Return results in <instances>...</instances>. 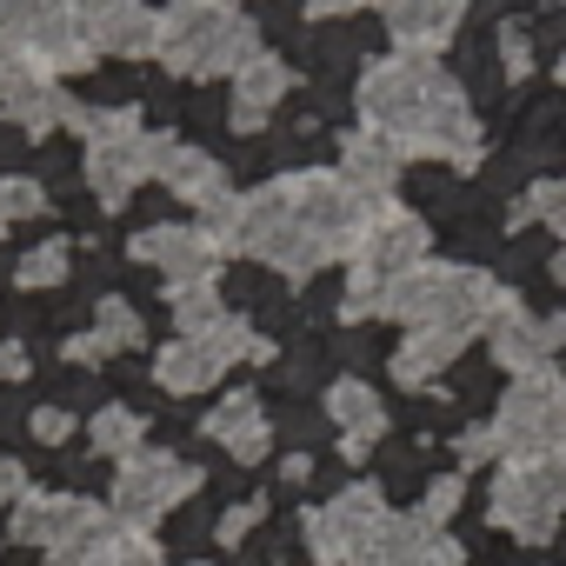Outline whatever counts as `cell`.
I'll return each instance as SVG.
<instances>
[{
    "mask_svg": "<svg viewBox=\"0 0 566 566\" xmlns=\"http://www.w3.org/2000/svg\"><path fill=\"white\" fill-rule=\"evenodd\" d=\"M260 54V34L240 8L220 0H167L160 28H154V61L180 81H213V74H240Z\"/></svg>",
    "mask_w": 566,
    "mask_h": 566,
    "instance_id": "cell-1",
    "label": "cell"
},
{
    "mask_svg": "<svg viewBox=\"0 0 566 566\" xmlns=\"http://www.w3.org/2000/svg\"><path fill=\"white\" fill-rule=\"evenodd\" d=\"M347 301H340V314L347 321H374V314H394V287L413 273V266H427V220L420 213H407V207H367V220H360V233H354V247H347Z\"/></svg>",
    "mask_w": 566,
    "mask_h": 566,
    "instance_id": "cell-2",
    "label": "cell"
},
{
    "mask_svg": "<svg viewBox=\"0 0 566 566\" xmlns=\"http://www.w3.org/2000/svg\"><path fill=\"white\" fill-rule=\"evenodd\" d=\"M506 301H513V294L500 287L493 273L427 260V266H413L400 287H394V321H407V327H440V334L473 340V334L493 327V314H500Z\"/></svg>",
    "mask_w": 566,
    "mask_h": 566,
    "instance_id": "cell-3",
    "label": "cell"
},
{
    "mask_svg": "<svg viewBox=\"0 0 566 566\" xmlns=\"http://www.w3.org/2000/svg\"><path fill=\"white\" fill-rule=\"evenodd\" d=\"M453 94H460V87L440 74V61H427V54H387V61H374L367 81H360V120L400 147V140H413V134L427 127V114H440Z\"/></svg>",
    "mask_w": 566,
    "mask_h": 566,
    "instance_id": "cell-4",
    "label": "cell"
},
{
    "mask_svg": "<svg viewBox=\"0 0 566 566\" xmlns=\"http://www.w3.org/2000/svg\"><path fill=\"white\" fill-rule=\"evenodd\" d=\"M160 154L167 134H147L134 107L87 114V187L101 193V207H127V193L160 174Z\"/></svg>",
    "mask_w": 566,
    "mask_h": 566,
    "instance_id": "cell-5",
    "label": "cell"
},
{
    "mask_svg": "<svg viewBox=\"0 0 566 566\" xmlns=\"http://www.w3.org/2000/svg\"><path fill=\"white\" fill-rule=\"evenodd\" d=\"M493 440H500V460H559L566 447V380L546 374H520L513 394L500 400V420H493Z\"/></svg>",
    "mask_w": 566,
    "mask_h": 566,
    "instance_id": "cell-6",
    "label": "cell"
},
{
    "mask_svg": "<svg viewBox=\"0 0 566 566\" xmlns=\"http://www.w3.org/2000/svg\"><path fill=\"white\" fill-rule=\"evenodd\" d=\"M107 533H114L107 513H101L94 500H81V493H28V500L14 506V539L41 546V553L61 559V566H81L87 553H101Z\"/></svg>",
    "mask_w": 566,
    "mask_h": 566,
    "instance_id": "cell-7",
    "label": "cell"
},
{
    "mask_svg": "<svg viewBox=\"0 0 566 566\" xmlns=\"http://www.w3.org/2000/svg\"><path fill=\"white\" fill-rule=\"evenodd\" d=\"M559 520H566V467L559 460H513V467H500L493 526H506L513 539H553Z\"/></svg>",
    "mask_w": 566,
    "mask_h": 566,
    "instance_id": "cell-8",
    "label": "cell"
},
{
    "mask_svg": "<svg viewBox=\"0 0 566 566\" xmlns=\"http://www.w3.org/2000/svg\"><path fill=\"white\" fill-rule=\"evenodd\" d=\"M266 354H273V347H266V340H260L247 321H233V314H227L213 334L174 340V347L154 360V380H160L167 394H207V387H213V380H220L233 360H266Z\"/></svg>",
    "mask_w": 566,
    "mask_h": 566,
    "instance_id": "cell-9",
    "label": "cell"
},
{
    "mask_svg": "<svg viewBox=\"0 0 566 566\" xmlns=\"http://www.w3.org/2000/svg\"><path fill=\"white\" fill-rule=\"evenodd\" d=\"M387 526H394L387 500L374 486H347L340 500H327V506L307 513V546H314L321 566H360L387 539Z\"/></svg>",
    "mask_w": 566,
    "mask_h": 566,
    "instance_id": "cell-10",
    "label": "cell"
},
{
    "mask_svg": "<svg viewBox=\"0 0 566 566\" xmlns=\"http://www.w3.org/2000/svg\"><path fill=\"white\" fill-rule=\"evenodd\" d=\"M193 486H200V467L140 447V453L120 460V473H114V513L127 520V533H147V526H154L160 513H174Z\"/></svg>",
    "mask_w": 566,
    "mask_h": 566,
    "instance_id": "cell-11",
    "label": "cell"
},
{
    "mask_svg": "<svg viewBox=\"0 0 566 566\" xmlns=\"http://www.w3.org/2000/svg\"><path fill=\"white\" fill-rule=\"evenodd\" d=\"M61 8H67V21L87 34L94 54H127V61L154 54L160 14L147 8V0H61Z\"/></svg>",
    "mask_w": 566,
    "mask_h": 566,
    "instance_id": "cell-12",
    "label": "cell"
},
{
    "mask_svg": "<svg viewBox=\"0 0 566 566\" xmlns=\"http://www.w3.org/2000/svg\"><path fill=\"white\" fill-rule=\"evenodd\" d=\"M486 340H493V360H500L513 380H520V374H546V367H553V354L566 347V314L539 321V314H526L520 301H506V307L493 314Z\"/></svg>",
    "mask_w": 566,
    "mask_h": 566,
    "instance_id": "cell-13",
    "label": "cell"
},
{
    "mask_svg": "<svg viewBox=\"0 0 566 566\" xmlns=\"http://www.w3.org/2000/svg\"><path fill=\"white\" fill-rule=\"evenodd\" d=\"M134 260H147L154 273H167V287H193V280H213V260H220V240L193 220V227H147L127 240Z\"/></svg>",
    "mask_w": 566,
    "mask_h": 566,
    "instance_id": "cell-14",
    "label": "cell"
},
{
    "mask_svg": "<svg viewBox=\"0 0 566 566\" xmlns=\"http://www.w3.org/2000/svg\"><path fill=\"white\" fill-rule=\"evenodd\" d=\"M154 180H167V187L200 213V227H207V220H220V213L233 207V187H227L220 160H213V154H200V147H187V140H174V134H167V154H160V174H154Z\"/></svg>",
    "mask_w": 566,
    "mask_h": 566,
    "instance_id": "cell-15",
    "label": "cell"
},
{
    "mask_svg": "<svg viewBox=\"0 0 566 566\" xmlns=\"http://www.w3.org/2000/svg\"><path fill=\"white\" fill-rule=\"evenodd\" d=\"M467 21V0H387V34L394 54H440Z\"/></svg>",
    "mask_w": 566,
    "mask_h": 566,
    "instance_id": "cell-16",
    "label": "cell"
},
{
    "mask_svg": "<svg viewBox=\"0 0 566 566\" xmlns=\"http://www.w3.org/2000/svg\"><path fill=\"white\" fill-rule=\"evenodd\" d=\"M400 167H407V154H400L387 134H374V127L347 134V147H340V180H347L367 207H387V200H394Z\"/></svg>",
    "mask_w": 566,
    "mask_h": 566,
    "instance_id": "cell-17",
    "label": "cell"
},
{
    "mask_svg": "<svg viewBox=\"0 0 566 566\" xmlns=\"http://www.w3.org/2000/svg\"><path fill=\"white\" fill-rule=\"evenodd\" d=\"M287 87H294L287 61H273V54H253V61L233 74V127H240V134L266 127V114H273L280 101H287Z\"/></svg>",
    "mask_w": 566,
    "mask_h": 566,
    "instance_id": "cell-18",
    "label": "cell"
},
{
    "mask_svg": "<svg viewBox=\"0 0 566 566\" xmlns=\"http://www.w3.org/2000/svg\"><path fill=\"white\" fill-rule=\"evenodd\" d=\"M327 413H334V427H340V453H347V460H360V453L387 433V407H380V394L360 387V380H340V387L327 394Z\"/></svg>",
    "mask_w": 566,
    "mask_h": 566,
    "instance_id": "cell-19",
    "label": "cell"
},
{
    "mask_svg": "<svg viewBox=\"0 0 566 566\" xmlns=\"http://www.w3.org/2000/svg\"><path fill=\"white\" fill-rule=\"evenodd\" d=\"M207 433L240 460V467H253V460H266V447H273V433H266V413H260V400L253 394H227L213 413H207Z\"/></svg>",
    "mask_w": 566,
    "mask_h": 566,
    "instance_id": "cell-20",
    "label": "cell"
},
{
    "mask_svg": "<svg viewBox=\"0 0 566 566\" xmlns=\"http://www.w3.org/2000/svg\"><path fill=\"white\" fill-rule=\"evenodd\" d=\"M120 347H140V314H134L127 301H101L94 334H74V340H67V360L101 367V360H107V354H120Z\"/></svg>",
    "mask_w": 566,
    "mask_h": 566,
    "instance_id": "cell-21",
    "label": "cell"
},
{
    "mask_svg": "<svg viewBox=\"0 0 566 566\" xmlns=\"http://www.w3.org/2000/svg\"><path fill=\"white\" fill-rule=\"evenodd\" d=\"M460 334H440V327H407V340H400V354H394V380H407V387H427L447 360H460Z\"/></svg>",
    "mask_w": 566,
    "mask_h": 566,
    "instance_id": "cell-22",
    "label": "cell"
},
{
    "mask_svg": "<svg viewBox=\"0 0 566 566\" xmlns=\"http://www.w3.org/2000/svg\"><path fill=\"white\" fill-rule=\"evenodd\" d=\"M394 546H400L407 566H460V539H453L440 520H427V513L394 520Z\"/></svg>",
    "mask_w": 566,
    "mask_h": 566,
    "instance_id": "cell-23",
    "label": "cell"
},
{
    "mask_svg": "<svg viewBox=\"0 0 566 566\" xmlns=\"http://www.w3.org/2000/svg\"><path fill=\"white\" fill-rule=\"evenodd\" d=\"M167 301H174V327H180V340L213 334V327L227 321V307H220V287H213V280H193V287H167Z\"/></svg>",
    "mask_w": 566,
    "mask_h": 566,
    "instance_id": "cell-24",
    "label": "cell"
},
{
    "mask_svg": "<svg viewBox=\"0 0 566 566\" xmlns=\"http://www.w3.org/2000/svg\"><path fill=\"white\" fill-rule=\"evenodd\" d=\"M87 433H94V447H101V453H114V460H134V453H140V433H147V420H140L134 407H101Z\"/></svg>",
    "mask_w": 566,
    "mask_h": 566,
    "instance_id": "cell-25",
    "label": "cell"
},
{
    "mask_svg": "<svg viewBox=\"0 0 566 566\" xmlns=\"http://www.w3.org/2000/svg\"><path fill=\"white\" fill-rule=\"evenodd\" d=\"M54 0H0V54H34V34Z\"/></svg>",
    "mask_w": 566,
    "mask_h": 566,
    "instance_id": "cell-26",
    "label": "cell"
},
{
    "mask_svg": "<svg viewBox=\"0 0 566 566\" xmlns=\"http://www.w3.org/2000/svg\"><path fill=\"white\" fill-rule=\"evenodd\" d=\"M526 220H546V227L566 240V180H539V187L513 207V227H526Z\"/></svg>",
    "mask_w": 566,
    "mask_h": 566,
    "instance_id": "cell-27",
    "label": "cell"
},
{
    "mask_svg": "<svg viewBox=\"0 0 566 566\" xmlns=\"http://www.w3.org/2000/svg\"><path fill=\"white\" fill-rule=\"evenodd\" d=\"M67 240H48V247H34L21 266H14V280H21V287H61V280H67Z\"/></svg>",
    "mask_w": 566,
    "mask_h": 566,
    "instance_id": "cell-28",
    "label": "cell"
},
{
    "mask_svg": "<svg viewBox=\"0 0 566 566\" xmlns=\"http://www.w3.org/2000/svg\"><path fill=\"white\" fill-rule=\"evenodd\" d=\"M81 566H160V546L147 533H107V546L87 553Z\"/></svg>",
    "mask_w": 566,
    "mask_h": 566,
    "instance_id": "cell-29",
    "label": "cell"
},
{
    "mask_svg": "<svg viewBox=\"0 0 566 566\" xmlns=\"http://www.w3.org/2000/svg\"><path fill=\"white\" fill-rule=\"evenodd\" d=\"M28 213H48V187L41 180H0V227L28 220Z\"/></svg>",
    "mask_w": 566,
    "mask_h": 566,
    "instance_id": "cell-30",
    "label": "cell"
},
{
    "mask_svg": "<svg viewBox=\"0 0 566 566\" xmlns=\"http://www.w3.org/2000/svg\"><path fill=\"white\" fill-rule=\"evenodd\" d=\"M500 67H506L513 81H526V74H533V41H526L520 28H500Z\"/></svg>",
    "mask_w": 566,
    "mask_h": 566,
    "instance_id": "cell-31",
    "label": "cell"
},
{
    "mask_svg": "<svg viewBox=\"0 0 566 566\" xmlns=\"http://www.w3.org/2000/svg\"><path fill=\"white\" fill-rule=\"evenodd\" d=\"M260 513H266L260 500H247V506H233V513L220 520V539H227V546H247V533L260 526Z\"/></svg>",
    "mask_w": 566,
    "mask_h": 566,
    "instance_id": "cell-32",
    "label": "cell"
},
{
    "mask_svg": "<svg viewBox=\"0 0 566 566\" xmlns=\"http://www.w3.org/2000/svg\"><path fill=\"white\" fill-rule=\"evenodd\" d=\"M74 433V413H61V407H41L34 413V440H48V447H61Z\"/></svg>",
    "mask_w": 566,
    "mask_h": 566,
    "instance_id": "cell-33",
    "label": "cell"
},
{
    "mask_svg": "<svg viewBox=\"0 0 566 566\" xmlns=\"http://www.w3.org/2000/svg\"><path fill=\"white\" fill-rule=\"evenodd\" d=\"M453 506H460V473H453V480H433V493H427V506H420V513L447 526V513H453Z\"/></svg>",
    "mask_w": 566,
    "mask_h": 566,
    "instance_id": "cell-34",
    "label": "cell"
},
{
    "mask_svg": "<svg viewBox=\"0 0 566 566\" xmlns=\"http://www.w3.org/2000/svg\"><path fill=\"white\" fill-rule=\"evenodd\" d=\"M28 500V473L14 460H0V506H21Z\"/></svg>",
    "mask_w": 566,
    "mask_h": 566,
    "instance_id": "cell-35",
    "label": "cell"
},
{
    "mask_svg": "<svg viewBox=\"0 0 566 566\" xmlns=\"http://www.w3.org/2000/svg\"><path fill=\"white\" fill-rule=\"evenodd\" d=\"M354 8H387V0H307L314 21H334V14H354Z\"/></svg>",
    "mask_w": 566,
    "mask_h": 566,
    "instance_id": "cell-36",
    "label": "cell"
},
{
    "mask_svg": "<svg viewBox=\"0 0 566 566\" xmlns=\"http://www.w3.org/2000/svg\"><path fill=\"white\" fill-rule=\"evenodd\" d=\"M28 374V354L21 347H0V380H21Z\"/></svg>",
    "mask_w": 566,
    "mask_h": 566,
    "instance_id": "cell-37",
    "label": "cell"
},
{
    "mask_svg": "<svg viewBox=\"0 0 566 566\" xmlns=\"http://www.w3.org/2000/svg\"><path fill=\"white\" fill-rule=\"evenodd\" d=\"M553 280H559V287H566V247L553 253Z\"/></svg>",
    "mask_w": 566,
    "mask_h": 566,
    "instance_id": "cell-38",
    "label": "cell"
},
{
    "mask_svg": "<svg viewBox=\"0 0 566 566\" xmlns=\"http://www.w3.org/2000/svg\"><path fill=\"white\" fill-rule=\"evenodd\" d=\"M559 87H566V61H559Z\"/></svg>",
    "mask_w": 566,
    "mask_h": 566,
    "instance_id": "cell-39",
    "label": "cell"
},
{
    "mask_svg": "<svg viewBox=\"0 0 566 566\" xmlns=\"http://www.w3.org/2000/svg\"><path fill=\"white\" fill-rule=\"evenodd\" d=\"M220 8H240V0H220Z\"/></svg>",
    "mask_w": 566,
    "mask_h": 566,
    "instance_id": "cell-40",
    "label": "cell"
},
{
    "mask_svg": "<svg viewBox=\"0 0 566 566\" xmlns=\"http://www.w3.org/2000/svg\"><path fill=\"white\" fill-rule=\"evenodd\" d=\"M559 467H566V447H559Z\"/></svg>",
    "mask_w": 566,
    "mask_h": 566,
    "instance_id": "cell-41",
    "label": "cell"
}]
</instances>
